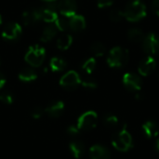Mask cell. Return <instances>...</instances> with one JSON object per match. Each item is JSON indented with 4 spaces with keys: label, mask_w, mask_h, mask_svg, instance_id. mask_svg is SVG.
Masks as SVG:
<instances>
[{
    "label": "cell",
    "mask_w": 159,
    "mask_h": 159,
    "mask_svg": "<svg viewBox=\"0 0 159 159\" xmlns=\"http://www.w3.org/2000/svg\"><path fill=\"white\" fill-rule=\"evenodd\" d=\"M54 23L56 28L60 31H65L69 26V21H67L64 18H58Z\"/></svg>",
    "instance_id": "cell-30"
},
{
    "label": "cell",
    "mask_w": 159,
    "mask_h": 159,
    "mask_svg": "<svg viewBox=\"0 0 159 159\" xmlns=\"http://www.w3.org/2000/svg\"><path fill=\"white\" fill-rule=\"evenodd\" d=\"M40 14L39 9H28L22 13V21L26 26H33L40 21Z\"/></svg>",
    "instance_id": "cell-13"
},
{
    "label": "cell",
    "mask_w": 159,
    "mask_h": 159,
    "mask_svg": "<svg viewBox=\"0 0 159 159\" xmlns=\"http://www.w3.org/2000/svg\"><path fill=\"white\" fill-rule=\"evenodd\" d=\"M81 85L87 89H95L97 88V83L92 80V79H86V80H81Z\"/></svg>",
    "instance_id": "cell-32"
},
{
    "label": "cell",
    "mask_w": 159,
    "mask_h": 159,
    "mask_svg": "<svg viewBox=\"0 0 159 159\" xmlns=\"http://www.w3.org/2000/svg\"><path fill=\"white\" fill-rule=\"evenodd\" d=\"M103 124L106 128L114 129L118 125V118L114 115H107L103 118Z\"/></svg>",
    "instance_id": "cell-26"
},
{
    "label": "cell",
    "mask_w": 159,
    "mask_h": 159,
    "mask_svg": "<svg viewBox=\"0 0 159 159\" xmlns=\"http://www.w3.org/2000/svg\"><path fill=\"white\" fill-rule=\"evenodd\" d=\"M19 79L22 82H32L37 78V74L32 68H24L19 73Z\"/></svg>",
    "instance_id": "cell-18"
},
{
    "label": "cell",
    "mask_w": 159,
    "mask_h": 159,
    "mask_svg": "<svg viewBox=\"0 0 159 159\" xmlns=\"http://www.w3.org/2000/svg\"><path fill=\"white\" fill-rule=\"evenodd\" d=\"M2 23V17H1V15H0V24Z\"/></svg>",
    "instance_id": "cell-39"
},
{
    "label": "cell",
    "mask_w": 159,
    "mask_h": 159,
    "mask_svg": "<svg viewBox=\"0 0 159 159\" xmlns=\"http://www.w3.org/2000/svg\"><path fill=\"white\" fill-rule=\"evenodd\" d=\"M64 111V102L61 101H57L54 102L52 103H50L46 109H45V113L53 118L59 117L62 115Z\"/></svg>",
    "instance_id": "cell-14"
},
{
    "label": "cell",
    "mask_w": 159,
    "mask_h": 159,
    "mask_svg": "<svg viewBox=\"0 0 159 159\" xmlns=\"http://www.w3.org/2000/svg\"><path fill=\"white\" fill-rule=\"evenodd\" d=\"M109 18H110V20H111L113 22H118V21H120V20L124 18V16H123V11H121V10H119V9H114V10H112V11L110 12Z\"/></svg>",
    "instance_id": "cell-29"
},
{
    "label": "cell",
    "mask_w": 159,
    "mask_h": 159,
    "mask_svg": "<svg viewBox=\"0 0 159 159\" xmlns=\"http://www.w3.org/2000/svg\"><path fill=\"white\" fill-rule=\"evenodd\" d=\"M152 9L156 13L157 16L159 17V0H154L152 3Z\"/></svg>",
    "instance_id": "cell-35"
},
{
    "label": "cell",
    "mask_w": 159,
    "mask_h": 159,
    "mask_svg": "<svg viewBox=\"0 0 159 159\" xmlns=\"http://www.w3.org/2000/svg\"><path fill=\"white\" fill-rule=\"evenodd\" d=\"M44 112H45V110H44L43 108H41V107H39V106L34 107V108L32 110V112H31V116H32L34 119H39V118L43 116Z\"/></svg>",
    "instance_id": "cell-31"
},
{
    "label": "cell",
    "mask_w": 159,
    "mask_h": 159,
    "mask_svg": "<svg viewBox=\"0 0 159 159\" xmlns=\"http://www.w3.org/2000/svg\"><path fill=\"white\" fill-rule=\"evenodd\" d=\"M66 61L59 57H53L50 60L49 66L52 72H61L66 68Z\"/></svg>",
    "instance_id": "cell-20"
},
{
    "label": "cell",
    "mask_w": 159,
    "mask_h": 159,
    "mask_svg": "<svg viewBox=\"0 0 159 159\" xmlns=\"http://www.w3.org/2000/svg\"><path fill=\"white\" fill-rule=\"evenodd\" d=\"M127 145H129L130 148H132L133 146V140H132V137L130 135V133L128 131L127 129V125L125 124L124 127L120 129V131L116 134Z\"/></svg>",
    "instance_id": "cell-23"
},
{
    "label": "cell",
    "mask_w": 159,
    "mask_h": 159,
    "mask_svg": "<svg viewBox=\"0 0 159 159\" xmlns=\"http://www.w3.org/2000/svg\"><path fill=\"white\" fill-rule=\"evenodd\" d=\"M96 67V60L94 58H89L82 65V69L89 75H90Z\"/></svg>",
    "instance_id": "cell-27"
},
{
    "label": "cell",
    "mask_w": 159,
    "mask_h": 159,
    "mask_svg": "<svg viewBox=\"0 0 159 159\" xmlns=\"http://www.w3.org/2000/svg\"><path fill=\"white\" fill-rule=\"evenodd\" d=\"M45 56H46L45 48L39 45H34V46H31L28 48L24 56V59H25V61L31 66L39 67L44 62Z\"/></svg>",
    "instance_id": "cell-3"
},
{
    "label": "cell",
    "mask_w": 159,
    "mask_h": 159,
    "mask_svg": "<svg viewBox=\"0 0 159 159\" xmlns=\"http://www.w3.org/2000/svg\"><path fill=\"white\" fill-rule=\"evenodd\" d=\"M105 47L102 43L101 42H94L91 47H90V51L91 53L96 56V57H102L105 53Z\"/></svg>",
    "instance_id": "cell-25"
},
{
    "label": "cell",
    "mask_w": 159,
    "mask_h": 159,
    "mask_svg": "<svg viewBox=\"0 0 159 159\" xmlns=\"http://www.w3.org/2000/svg\"><path fill=\"white\" fill-rule=\"evenodd\" d=\"M57 31H58V29L56 28L55 25H48V26H47L43 30V32L41 34L40 40L42 42H44V43L51 41L54 38V36L57 34Z\"/></svg>",
    "instance_id": "cell-19"
},
{
    "label": "cell",
    "mask_w": 159,
    "mask_h": 159,
    "mask_svg": "<svg viewBox=\"0 0 159 159\" xmlns=\"http://www.w3.org/2000/svg\"><path fill=\"white\" fill-rule=\"evenodd\" d=\"M114 3V0H98L97 1V6L100 8H103V7H107L112 6Z\"/></svg>",
    "instance_id": "cell-33"
},
{
    "label": "cell",
    "mask_w": 159,
    "mask_h": 159,
    "mask_svg": "<svg viewBox=\"0 0 159 159\" xmlns=\"http://www.w3.org/2000/svg\"><path fill=\"white\" fill-rule=\"evenodd\" d=\"M123 16L129 21H138L146 16V7L142 0H132L127 5Z\"/></svg>",
    "instance_id": "cell-1"
},
{
    "label": "cell",
    "mask_w": 159,
    "mask_h": 159,
    "mask_svg": "<svg viewBox=\"0 0 159 159\" xmlns=\"http://www.w3.org/2000/svg\"><path fill=\"white\" fill-rule=\"evenodd\" d=\"M98 122L97 113L94 111H88L82 114L77 120V128L79 130H91L96 128Z\"/></svg>",
    "instance_id": "cell-4"
},
{
    "label": "cell",
    "mask_w": 159,
    "mask_h": 159,
    "mask_svg": "<svg viewBox=\"0 0 159 159\" xmlns=\"http://www.w3.org/2000/svg\"><path fill=\"white\" fill-rule=\"evenodd\" d=\"M69 27L75 31V32H79L82 31L86 28V20L82 15H74L73 17L70 18L69 20Z\"/></svg>",
    "instance_id": "cell-16"
},
{
    "label": "cell",
    "mask_w": 159,
    "mask_h": 159,
    "mask_svg": "<svg viewBox=\"0 0 159 159\" xmlns=\"http://www.w3.org/2000/svg\"><path fill=\"white\" fill-rule=\"evenodd\" d=\"M123 84L129 91L138 92L142 89V79L133 73H126L123 76Z\"/></svg>",
    "instance_id": "cell-7"
},
{
    "label": "cell",
    "mask_w": 159,
    "mask_h": 159,
    "mask_svg": "<svg viewBox=\"0 0 159 159\" xmlns=\"http://www.w3.org/2000/svg\"><path fill=\"white\" fill-rule=\"evenodd\" d=\"M67 133L71 136H76L79 133V129L77 128V126L71 125L67 128Z\"/></svg>",
    "instance_id": "cell-34"
},
{
    "label": "cell",
    "mask_w": 159,
    "mask_h": 159,
    "mask_svg": "<svg viewBox=\"0 0 159 159\" xmlns=\"http://www.w3.org/2000/svg\"><path fill=\"white\" fill-rule=\"evenodd\" d=\"M43 1H46V2H48V3H52V2H54L55 0H43Z\"/></svg>",
    "instance_id": "cell-38"
},
{
    "label": "cell",
    "mask_w": 159,
    "mask_h": 159,
    "mask_svg": "<svg viewBox=\"0 0 159 159\" xmlns=\"http://www.w3.org/2000/svg\"><path fill=\"white\" fill-rule=\"evenodd\" d=\"M0 102L7 105L12 104L14 102V96L9 91H4L0 94Z\"/></svg>",
    "instance_id": "cell-28"
},
{
    "label": "cell",
    "mask_w": 159,
    "mask_h": 159,
    "mask_svg": "<svg viewBox=\"0 0 159 159\" xmlns=\"http://www.w3.org/2000/svg\"><path fill=\"white\" fill-rule=\"evenodd\" d=\"M143 49L149 56L159 53V35L155 33H149L143 39Z\"/></svg>",
    "instance_id": "cell-6"
},
{
    "label": "cell",
    "mask_w": 159,
    "mask_h": 159,
    "mask_svg": "<svg viewBox=\"0 0 159 159\" xmlns=\"http://www.w3.org/2000/svg\"><path fill=\"white\" fill-rule=\"evenodd\" d=\"M89 157L90 159H110L111 153L106 147L100 144H95L89 149Z\"/></svg>",
    "instance_id": "cell-12"
},
{
    "label": "cell",
    "mask_w": 159,
    "mask_h": 159,
    "mask_svg": "<svg viewBox=\"0 0 159 159\" xmlns=\"http://www.w3.org/2000/svg\"><path fill=\"white\" fill-rule=\"evenodd\" d=\"M60 85L65 89L73 90L81 85V78L75 71H69L61 76Z\"/></svg>",
    "instance_id": "cell-5"
},
{
    "label": "cell",
    "mask_w": 159,
    "mask_h": 159,
    "mask_svg": "<svg viewBox=\"0 0 159 159\" xmlns=\"http://www.w3.org/2000/svg\"><path fill=\"white\" fill-rule=\"evenodd\" d=\"M6 82H7L6 76L4 75V74H3V73H1V72H0V90L3 89V87L5 86Z\"/></svg>",
    "instance_id": "cell-36"
},
{
    "label": "cell",
    "mask_w": 159,
    "mask_h": 159,
    "mask_svg": "<svg viewBox=\"0 0 159 159\" xmlns=\"http://www.w3.org/2000/svg\"><path fill=\"white\" fill-rule=\"evenodd\" d=\"M157 66V61L154 59L153 56H148L144 60L141 61L138 67L139 74L143 76H148L150 75L156 69Z\"/></svg>",
    "instance_id": "cell-11"
},
{
    "label": "cell",
    "mask_w": 159,
    "mask_h": 159,
    "mask_svg": "<svg viewBox=\"0 0 159 159\" xmlns=\"http://www.w3.org/2000/svg\"><path fill=\"white\" fill-rule=\"evenodd\" d=\"M0 64H1V58H0Z\"/></svg>",
    "instance_id": "cell-40"
},
{
    "label": "cell",
    "mask_w": 159,
    "mask_h": 159,
    "mask_svg": "<svg viewBox=\"0 0 159 159\" xmlns=\"http://www.w3.org/2000/svg\"><path fill=\"white\" fill-rule=\"evenodd\" d=\"M129 61V51L122 47L113 48L107 58V63L112 68H120L125 66Z\"/></svg>",
    "instance_id": "cell-2"
},
{
    "label": "cell",
    "mask_w": 159,
    "mask_h": 159,
    "mask_svg": "<svg viewBox=\"0 0 159 159\" xmlns=\"http://www.w3.org/2000/svg\"><path fill=\"white\" fill-rule=\"evenodd\" d=\"M112 144L117 151H120V152H128L130 149V147L127 145L116 134L114 135L112 138Z\"/></svg>",
    "instance_id": "cell-24"
},
{
    "label": "cell",
    "mask_w": 159,
    "mask_h": 159,
    "mask_svg": "<svg viewBox=\"0 0 159 159\" xmlns=\"http://www.w3.org/2000/svg\"><path fill=\"white\" fill-rule=\"evenodd\" d=\"M128 37L131 42L138 43V42H141L144 39V34L139 28H132V29L129 30Z\"/></svg>",
    "instance_id": "cell-21"
},
{
    "label": "cell",
    "mask_w": 159,
    "mask_h": 159,
    "mask_svg": "<svg viewBox=\"0 0 159 159\" xmlns=\"http://www.w3.org/2000/svg\"><path fill=\"white\" fill-rule=\"evenodd\" d=\"M40 14V20H44L48 23H52L57 20L58 14H57V6L52 3H48L47 6L44 7L38 8Z\"/></svg>",
    "instance_id": "cell-8"
},
{
    "label": "cell",
    "mask_w": 159,
    "mask_h": 159,
    "mask_svg": "<svg viewBox=\"0 0 159 159\" xmlns=\"http://www.w3.org/2000/svg\"><path fill=\"white\" fill-rule=\"evenodd\" d=\"M73 43V37L70 34H63L57 40V48L61 50L68 49Z\"/></svg>",
    "instance_id": "cell-22"
},
{
    "label": "cell",
    "mask_w": 159,
    "mask_h": 159,
    "mask_svg": "<svg viewBox=\"0 0 159 159\" xmlns=\"http://www.w3.org/2000/svg\"><path fill=\"white\" fill-rule=\"evenodd\" d=\"M69 149L72 156L76 159H79L85 152V145L80 141H73L69 144Z\"/></svg>",
    "instance_id": "cell-17"
},
{
    "label": "cell",
    "mask_w": 159,
    "mask_h": 159,
    "mask_svg": "<svg viewBox=\"0 0 159 159\" xmlns=\"http://www.w3.org/2000/svg\"><path fill=\"white\" fill-rule=\"evenodd\" d=\"M57 8L62 16L71 18L76 14L77 5L75 0H61L57 5Z\"/></svg>",
    "instance_id": "cell-10"
},
{
    "label": "cell",
    "mask_w": 159,
    "mask_h": 159,
    "mask_svg": "<svg viewBox=\"0 0 159 159\" xmlns=\"http://www.w3.org/2000/svg\"><path fill=\"white\" fill-rule=\"evenodd\" d=\"M143 131L148 139L157 137L159 134L158 124L156 121L148 120L143 125Z\"/></svg>",
    "instance_id": "cell-15"
},
{
    "label": "cell",
    "mask_w": 159,
    "mask_h": 159,
    "mask_svg": "<svg viewBox=\"0 0 159 159\" xmlns=\"http://www.w3.org/2000/svg\"><path fill=\"white\" fill-rule=\"evenodd\" d=\"M21 33H22V29L19 23L9 22L4 27L2 31V37L6 40L13 41L19 38Z\"/></svg>",
    "instance_id": "cell-9"
},
{
    "label": "cell",
    "mask_w": 159,
    "mask_h": 159,
    "mask_svg": "<svg viewBox=\"0 0 159 159\" xmlns=\"http://www.w3.org/2000/svg\"><path fill=\"white\" fill-rule=\"evenodd\" d=\"M156 147H157V150L159 152V138L157 139V143H156Z\"/></svg>",
    "instance_id": "cell-37"
}]
</instances>
